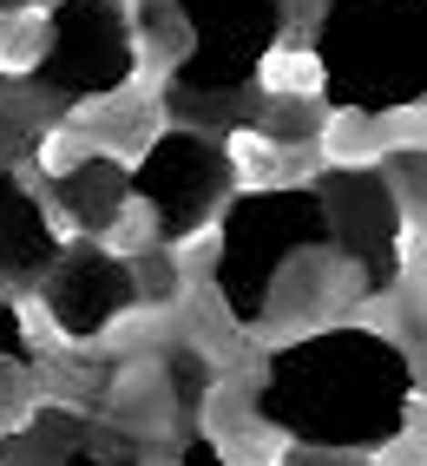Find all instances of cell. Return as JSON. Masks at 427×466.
Returning a JSON list of instances; mask_svg holds the SVG:
<instances>
[{"label": "cell", "mask_w": 427, "mask_h": 466, "mask_svg": "<svg viewBox=\"0 0 427 466\" xmlns=\"http://www.w3.org/2000/svg\"><path fill=\"white\" fill-rule=\"evenodd\" d=\"M26 7H40V0H0V14H26Z\"/></svg>", "instance_id": "e0dca14e"}, {"label": "cell", "mask_w": 427, "mask_h": 466, "mask_svg": "<svg viewBox=\"0 0 427 466\" xmlns=\"http://www.w3.org/2000/svg\"><path fill=\"white\" fill-rule=\"evenodd\" d=\"M185 53L171 66V99L185 112H218L243 99L283 46L290 0H171Z\"/></svg>", "instance_id": "277c9868"}, {"label": "cell", "mask_w": 427, "mask_h": 466, "mask_svg": "<svg viewBox=\"0 0 427 466\" xmlns=\"http://www.w3.org/2000/svg\"><path fill=\"white\" fill-rule=\"evenodd\" d=\"M381 171L394 177L402 204H427V145H408V151H394V158H388Z\"/></svg>", "instance_id": "4fadbf2b"}, {"label": "cell", "mask_w": 427, "mask_h": 466, "mask_svg": "<svg viewBox=\"0 0 427 466\" xmlns=\"http://www.w3.org/2000/svg\"><path fill=\"white\" fill-rule=\"evenodd\" d=\"M53 171V204L59 217L79 230V237H106L126 224V204H132V171L112 158V151H73V158H46Z\"/></svg>", "instance_id": "9c48e42d"}, {"label": "cell", "mask_w": 427, "mask_h": 466, "mask_svg": "<svg viewBox=\"0 0 427 466\" xmlns=\"http://www.w3.org/2000/svg\"><path fill=\"white\" fill-rule=\"evenodd\" d=\"M34 361V341H26V322H20V309L0 296V368H26Z\"/></svg>", "instance_id": "5bb4252c"}, {"label": "cell", "mask_w": 427, "mask_h": 466, "mask_svg": "<svg viewBox=\"0 0 427 466\" xmlns=\"http://www.w3.org/2000/svg\"><path fill=\"white\" fill-rule=\"evenodd\" d=\"M66 466H138V460H132V453H118V447H106L99 433H93V441H86V447H79Z\"/></svg>", "instance_id": "9a60e30c"}, {"label": "cell", "mask_w": 427, "mask_h": 466, "mask_svg": "<svg viewBox=\"0 0 427 466\" xmlns=\"http://www.w3.org/2000/svg\"><path fill=\"white\" fill-rule=\"evenodd\" d=\"M86 441H93V420L73 414V408H40L34 420H26V433L7 447L14 466H66Z\"/></svg>", "instance_id": "8fae6325"}, {"label": "cell", "mask_w": 427, "mask_h": 466, "mask_svg": "<svg viewBox=\"0 0 427 466\" xmlns=\"http://www.w3.org/2000/svg\"><path fill=\"white\" fill-rule=\"evenodd\" d=\"M310 66L335 112L388 118L427 106V0H322Z\"/></svg>", "instance_id": "3957f363"}, {"label": "cell", "mask_w": 427, "mask_h": 466, "mask_svg": "<svg viewBox=\"0 0 427 466\" xmlns=\"http://www.w3.org/2000/svg\"><path fill=\"white\" fill-rule=\"evenodd\" d=\"M250 408L269 433L316 453H381L414 420V361L394 335L329 322L290 335L257 368Z\"/></svg>", "instance_id": "6da1fadb"}, {"label": "cell", "mask_w": 427, "mask_h": 466, "mask_svg": "<svg viewBox=\"0 0 427 466\" xmlns=\"http://www.w3.org/2000/svg\"><path fill=\"white\" fill-rule=\"evenodd\" d=\"M230 184H237L230 145L204 138L191 126L151 132L132 165V198L151 210V230L165 243H185L204 224H218V210L230 204Z\"/></svg>", "instance_id": "8992f818"}, {"label": "cell", "mask_w": 427, "mask_h": 466, "mask_svg": "<svg viewBox=\"0 0 427 466\" xmlns=\"http://www.w3.org/2000/svg\"><path fill=\"white\" fill-rule=\"evenodd\" d=\"M310 184L322 198L335 250L349 257L361 296H388L402 283V263H408V204L394 191V177L381 165H329Z\"/></svg>", "instance_id": "52a82bcc"}, {"label": "cell", "mask_w": 427, "mask_h": 466, "mask_svg": "<svg viewBox=\"0 0 427 466\" xmlns=\"http://www.w3.org/2000/svg\"><path fill=\"white\" fill-rule=\"evenodd\" d=\"M34 145H40V118L0 99V165H14V158H26V151H34Z\"/></svg>", "instance_id": "7c38bea8"}, {"label": "cell", "mask_w": 427, "mask_h": 466, "mask_svg": "<svg viewBox=\"0 0 427 466\" xmlns=\"http://www.w3.org/2000/svg\"><path fill=\"white\" fill-rule=\"evenodd\" d=\"M210 289L237 329L302 322L316 309L361 302V283L335 250L316 184H263L230 198L218 224V257H210Z\"/></svg>", "instance_id": "7a4b0ae2"}, {"label": "cell", "mask_w": 427, "mask_h": 466, "mask_svg": "<svg viewBox=\"0 0 427 466\" xmlns=\"http://www.w3.org/2000/svg\"><path fill=\"white\" fill-rule=\"evenodd\" d=\"M138 269L106 250L99 237H79V243H59V257L40 276V316L53 322V335L66 341H99L138 309Z\"/></svg>", "instance_id": "ba28073f"}, {"label": "cell", "mask_w": 427, "mask_h": 466, "mask_svg": "<svg viewBox=\"0 0 427 466\" xmlns=\"http://www.w3.org/2000/svg\"><path fill=\"white\" fill-rule=\"evenodd\" d=\"M145 34L132 0H53L34 40V86L46 99H112L138 79Z\"/></svg>", "instance_id": "5b68a950"}, {"label": "cell", "mask_w": 427, "mask_h": 466, "mask_svg": "<svg viewBox=\"0 0 427 466\" xmlns=\"http://www.w3.org/2000/svg\"><path fill=\"white\" fill-rule=\"evenodd\" d=\"M59 257V230L53 210L26 191L20 177L0 171V283H26V276H46V263Z\"/></svg>", "instance_id": "30bf717a"}, {"label": "cell", "mask_w": 427, "mask_h": 466, "mask_svg": "<svg viewBox=\"0 0 427 466\" xmlns=\"http://www.w3.org/2000/svg\"><path fill=\"white\" fill-rule=\"evenodd\" d=\"M178 466H237V460H224L210 441H185V453H178Z\"/></svg>", "instance_id": "2e32d148"}]
</instances>
